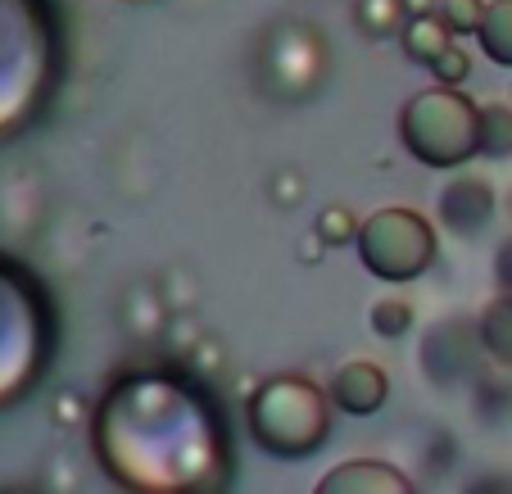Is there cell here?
I'll list each match as a JSON object with an SVG mask.
<instances>
[{
    "instance_id": "cell-1",
    "label": "cell",
    "mask_w": 512,
    "mask_h": 494,
    "mask_svg": "<svg viewBox=\"0 0 512 494\" xmlns=\"http://www.w3.org/2000/svg\"><path fill=\"white\" fill-rule=\"evenodd\" d=\"M100 467L127 490H213L227 481V417L195 381L136 372L105 395L96 413Z\"/></svg>"
},
{
    "instance_id": "cell-2",
    "label": "cell",
    "mask_w": 512,
    "mask_h": 494,
    "mask_svg": "<svg viewBox=\"0 0 512 494\" xmlns=\"http://www.w3.org/2000/svg\"><path fill=\"white\" fill-rule=\"evenodd\" d=\"M64 68V32L50 0H0V136L50 105Z\"/></svg>"
},
{
    "instance_id": "cell-3",
    "label": "cell",
    "mask_w": 512,
    "mask_h": 494,
    "mask_svg": "<svg viewBox=\"0 0 512 494\" xmlns=\"http://www.w3.org/2000/svg\"><path fill=\"white\" fill-rule=\"evenodd\" d=\"M55 345V313L23 263L0 259V404L28 395Z\"/></svg>"
},
{
    "instance_id": "cell-4",
    "label": "cell",
    "mask_w": 512,
    "mask_h": 494,
    "mask_svg": "<svg viewBox=\"0 0 512 494\" xmlns=\"http://www.w3.org/2000/svg\"><path fill=\"white\" fill-rule=\"evenodd\" d=\"M331 399L349 413H377L381 399H386V377L372 363H349L340 368V377L331 381Z\"/></svg>"
}]
</instances>
